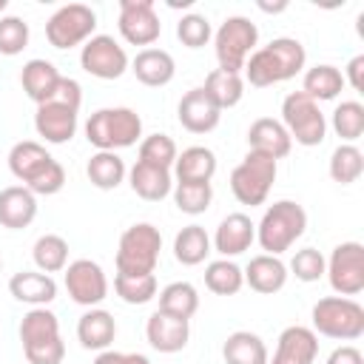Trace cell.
Returning a JSON list of instances; mask_svg holds the SVG:
<instances>
[{
  "mask_svg": "<svg viewBox=\"0 0 364 364\" xmlns=\"http://www.w3.org/2000/svg\"><path fill=\"white\" fill-rule=\"evenodd\" d=\"M142 136V117L134 108L114 105V108H100L88 117L85 122V139L97 151H119L136 145Z\"/></svg>",
  "mask_w": 364,
  "mask_h": 364,
  "instance_id": "1",
  "label": "cell"
},
{
  "mask_svg": "<svg viewBox=\"0 0 364 364\" xmlns=\"http://www.w3.org/2000/svg\"><path fill=\"white\" fill-rule=\"evenodd\" d=\"M304 228H307V210L293 199H279L264 210L262 222L256 225V242L262 245L264 253L279 256L290 250L296 239L304 236Z\"/></svg>",
  "mask_w": 364,
  "mask_h": 364,
  "instance_id": "2",
  "label": "cell"
},
{
  "mask_svg": "<svg viewBox=\"0 0 364 364\" xmlns=\"http://www.w3.org/2000/svg\"><path fill=\"white\" fill-rule=\"evenodd\" d=\"M159 250H162L159 228H154L151 222H136V225L125 228L122 236H119L117 256H114L117 273H122V276L154 273L156 262H159Z\"/></svg>",
  "mask_w": 364,
  "mask_h": 364,
  "instance_id": "3",
  "label": "cell"
},
{
  "mask_svg": "<svg viewBox=\"0 0 364 364\" xmlns=\"http://www.w3.org/2000/svg\"><path fill=\"white\" fill-rule=\"evenodd\" d=\"M313 333L336 341H355L364 336V307L347 296H324L313 304Z\"/></svg>",
  "mask_w": 364,
  "mask_h": 364,
  "instance_id": "4",
  "label": "cell"
},
{
  "mask_svg": "<svg viewBox=\"0 0 364 364\" xmlns=\"http://www.w3.org/2000/svg\"><path fill=\"white\" fill-rule=\"evenodd\" d=\"M256 43H259V28L253 20H247L242 14L228 17L213 34V51H216L219 68L242 74L245 60L256 51Z\"/></svg>",
  "mask_w": 364,
  "mask_h": 364,
  "instance_id": "5",
  "label": "cell"
},
{
  "mask_svg": "<svg viewBox=\"0 0 364 364\" xmlns=\"http://www.w3.org/2000/svg\"><path fill=\"white\" fill-rule=\"evenodd\" d=\"M282 125L290 134L293 142L304 148H316L327 136V119L316 100H310L304 91H290L282 102Z\"/></svg>",
  "mask_w": 364,
  "mask_h": 364,
  "instance_id": "6",
  "label": "cell"
},
{
  "mask_svg": "<svg viewBox=\"0 0 364 364\" xmlns=\"http://www.w3.org/2000/svg\"><path fill=\"white\" fill-rule=\"evenodd\" d=\"M276 173H279L276 159L256 154V151H247L245 159L230 171V191L242 205L256 208L267 199V193L276 182Z\"/></svg>",
  "mask_w": 364,
  "mask_h": 364,
  "instance_id": "7",
  "label": "cell"
},
{
  "mask_svg": "<svg viewBox=\"0 0 364 364\" xmlns=\"http://www.w3.org/2000/svg\"><path fill=\"white\" fill-rule=\"evenodd\" d=\"M94 28H97V14L91 6L85 3H68V6H60L48 23H46V40L65 51V48H74V46H85L91 37H94Z\"/></svg>",
  "mask_w": 364,
  "mask_h": 364,
  "instance_id": "8",
  "label": "cell"
},
{
  "mask_svg": "<svg viewBox=\"0 0 364 364\" xmlns=\"http://www.w3.org/2000/svg\"><path fill=\"white\" fill-rule=\"evenodd\" d=\"M327 282L338 296H358L364 290V245L361 242H341L333 247L327 259Z\"/></svg>",
  "mask_w": 364,
  "mask_h": 364,
  "instance_id": "9",
  "label": "cell"
},
{
  "mask_svg": "<svg viewBox=\"0 0 364 364\" xmlns=\"http://www.w3.org/2000/svg\"><path fill=\"white\" fill-rule=\"evenodd\" d=\"M80 65L97 80H119L128 71V54L111 34H94L80 51Z\"/></svg>",
  "mask_w": 364,
  "mask_h": 364,
  "instance_id": "10",
  "label": "cell"
},
{
  "mask_svg": "<svg viewBox=\"0 0 364 364\" xmlns=\"http://www.w3.org/2000/svg\"><path fill=\"white\" fill-rule=\"evenodd\" d=\"M117 26L125 43L145 46V48H151L162 34V23L154 11V0H119Z\"/></svg>",
  "mask_w": 364,
  "mask_h": 364,
  "instance_id": "11",
  "label": "cell"
},
{
  "mask_svg": "<svg viewBox=\"0 0 364 364\" xmlns=\"http://www.w3.org/2000/svg\"><path fill=\"white\" fill-rule=\"evenodd\" d=\"M63 279H65V290H68L71 301H77L82 307H97L108 296L105 270L97 262H91V259L68 262L65 270H63Z\"/></svg>",
  "mask_w": 364,
  "mask_h": 364,
  "instance_id": "12",
  "label": "cell"
},
{
  "mask_svg": "<svg viewBox=\"0 0 364 364\" xmlns=\"http://www.w3.org/2000/svg\"><path fill=\"white\" fill-rule=\"evenodd\" d=\"M318 355V336L304 324H290L276 341L273 358L267 364H313Z\"/></svg>",
  "mask_w": 364,
  "mask_h": 364,
  "instance_id": "13",
  "label": "cell"
},
{
  "mask_svg": "<svg viewBox=\"0 0 364 364\" xmlns=\"http://www.w3.org/2000/svg\"><path fill=\"white\" fill-rule=\"evenodd\" d=\"M145 338H148V344L156 353H168V355L171 353H179V350H185V344L191 338V321L156 310V313L148 316Z\"/></svg>",
  "mask_w": 364,
  "mask_h": 364,
  "instance_id": "14",
  "label": "cell"
},
{
  "mask_svg": "<svg viewBox=\"0 0 364 364\" xmlns=\"http://www.w3.org/2000/svg\"><path fill=\"white\" fill-rule=\"evenodd\" d=\"M253 242H256V225L245 213H228L210 239L213 250L222 253V259H230V256L250 250Z\"/></svg>",
  "mask_w": 364,
  "mask_h": 364,
  "instance_id": "15",
  "label": "cell"
},
{
  "mask_svg": "<svg viewBox=\"0 0 364 364\" xmlns=\"http://www.w3.org/2000/svg\"><path fill=\"white\" fill-rule=\"evenodd\" d=\"M176 117H179V125L185 131H191V134H208V131H213L219 125L222 111L208 100V94L202 88H191L179 100Z\"/></svg>",
  "mask_w": 364,
  "mask_h": 364,
  "instance_id": "16",
  "label": "cell"
},
{
  "mask_svg": "<svg viewBox=\"0 0 364 364\" xmlns=\"http://www.w3.org/2000/svg\"><path fill=\"white\" fill-rule=\"evenodd\" d=\"M247 148L256 154H264L270 159H284L293 148L290 134L284 131V125L273 117H259L250 128H247Z\"/></svg>",
  "mask_w": 364,
  "mask_h": 364,
  "instance_id": "17",
  "label": "cell"
},
{
  "mask_svg": "<svg viewBox=\"0 0 364 364\" xmlns=\"http://www.w3.org/2000/svg\"><path fill=\"white\" fill-rule=\"evenodd\" d=\"M34 128H37V136H43L48 145H65L77 134V111L54 102H43L37 105Z\"/></svg>",
  "mask_w": 364,
  "mask_h": 364,
  "instance_id": "18",
  "label": "cell"
},
{
  "mask_svg": "<svg viewBox=\"0 0 364 364\" xmlns=\"http://www.w3.org/2000/svg\"><path fill=\"white\" fill-rule=\"evenodd\" d=\"M245 273V284L262 296H273L279 293L284 284H287V264L279 259V256H270V253H259L247 262V267L242 270Z\"/></svg>",
  "mask_w": 364,
  "mask_h": 364,
  "instance_id": "19",
  "label": "cell"
},
{
  "mask_svg": "<svg viewBox=\"0 0 364 364\" xmlns=\"http://www.w3.org/2000/svg\"><path fill=\"white\" fill-rule=\"evenodd\" d=\"M37 216V196L26 185H9L0 191V225L9 230H23Z\"/></svg>",
  "mask_w": 364,
  "mask_h": 364,
  "instance_id": "20",
  "label": "cell"
},
{
  "mask_svg": "<svg viewBox=\"0 0 364 364\" xmlns=\"http://www.w3.org/2000/svg\"><path fill=\"white\" fill-rule=\"evenodd\" d=\"M9 293L31 307H46L57 299V282L40 270H20L9 279Z\"/></svg>",
  "mask_w": 364,
  "mask_h": 364,
  "instance_id": "21",
  "label": "cell"
},
{
  "mask_svg": "<svg viewBox=\"0 0 364 364\" xmlns=\"http://www.w3.org/2000/svg\"><path fill=\"white\" fill-rule=\"evenodd\" d=\"M134 77L148 88H162L173 80L176 63L165 48H142L131 63Z\"/></svg>",
  "mask_w": 364,
  "mask_h": 364,
  "instance_id": "22",
  "label": "cell"
},
{
  "mask_svg": "<svg viewBox=\"0 0 364 364\" xmlns=\"http://www.w3.org/2000/svg\"><path fill=\"white\" fill-rule=\"evenodd\" d=\"M77 338H80V344L85 350H97V353L108 350L111 341L117 338V321H114V316L108 310H102V307L85 310L80 316V321H77Z\"/></svg>",
  "mask_w": 364,
  "mask_h": 364,
  "instance_id": "23",
  "label": "cell"
},
{
  "mask_svg": "<svg viewBox=\"0 0 364 364\" xmlns=\"http://www.w3.org/2000/svg\"><path fill=\"white\" fill-rule=\"evenodd\" d=\"M60 71H57V65L54 63H48V60H28L26 65H23V71H20V85H23V91H26V97L31 100V102H37V105H43V102H48V97H51V91H54V85L60 82Z\"/></svg>",
  "mask_w": 364,
  "mask_h": 364,
  "instance_id": "24",
  "label": "cell"
},
{
  "mask_svg": "<svg viewBox=\"0 0 364 364\" xmlns=\"http://www.w3.org/2000/svg\"><path fill=\"white\" fill-rule=\"evenodd\" d=\"M128 185H131V191H134L139 199H145V202H162V199L173 191L171 171L154 168V165H145V162H136V165L128 171Z\"/></svg>",
  "mask_w": 364,
  "mask_h": 364,
  "instance_id": "25",
  "label": "cell"
},
{
  "mask_svg": "<svg viewBox=\"0 0 364 364\" xmlns=\"http://www.w3.org/2000/svg\"><path fill=\"white\" fill-rule=\"evenodd\" d=\"M173 173L176 182H210L216 173V154L205 145H191L182 154H176Z\"/></svg>",
  "mask_w": 364,
  "mask_h": 364,
  "instance_id": "26",
  "label": "cell"
},
{
  "mask_svg": "<svg viewBox=\"0 0 364 364\" xmlns=\"http://www.w3.org/2000/svg\"><path fill=\"white\" fill-rule=\"evenodd\" d=\"M225 364H267V344L250 330H236L222 344Z\"/></svg>",
  "mask_w": 364,
  "mask_h": 364,
  "instance_id": "27",
  "label": "cell"
},
{
  "mask_svg": "<svg viewBox=\"0 0 364 364\" xmlns=\"http://www.w3.org/2000/svg\"><path fill=\"white\" fill-rule=\"evenodd\" d=\"M202 91L208 94V100H210L219 111H225V108H233V105L242 102V97H245V80H242V74L213 68V71L205 77Z\"/></svg>",
  "mask_w": 364,
  "mask_h": 364,
  "instance_id": "28",
  "label": "cell"
},
{
  "mask_svg": "<svg viewBox=\"0 0 364 364\" xmlns=\"http://www.w3.org/2000/svg\"><path fill=\"white\" fill-rule=\"evenodd\" d=\"M54 338H60V318H57V313H51L48 307H31L23 316V321H20L23 350L46 344V341H54Z\"/></svg>",
  "mask_w": 364,
  "mask_h": 364,
  "instance_id": "29",
  "label": "cell"
},
{
  "mask_svg": "<svg viewBox=\"0 0 364 364\" xmlns=\"http://www.w3.org/2000/svg\"><path fill=\"white\" fill-rule=\"evenodd\" d=\"M344 85H347V82H344V74H341L336 65H327V63L307 68V74H304V80H301V91H304L310 100H316V102L336 100Z\"/></svg>",
  "mask_w": 364,
  "mask_h": 364,
  "instance_id": "30",
  "label": "cell"
},
{
  "mask_svg": "<svg viewBox=\"0 0 364 364\" xmlns=\"http://www.w3.org/2000/svg\"><path fill=\"white\" fill-rule=\"evenodd\" d=\"M85 173H88V182H91L94 188H100V191H114V188L122 185L128 168H125V162H122L119 154H114V151H97V154L88 159Z\"/></svg>",
  "mask_w": 364,
  "mask_h": 364,
  "instance_id": "31",
  "label": "cell"
},
{
  "mask_svg": "<svg viewBox=\"0 0 364 364\" xmlns=\"http://www.w3.org/2000/svg\"><path fill=\"white\" fill-rule=\"evenodd\" d=\"M210 253V236L202 225H185L176 236H173V256L179 264L193 267L202 264Z\"/></svg>",
  "mask_w": 364,
  "mask_h": 364,
  "instance_id": "32",
  "label": "cell"
},
{
  "mask_svg": "<svg viewBox=\"0 0 364 364\" xmlns=\"http://www.w3.org/2000/svg\"><path fill=\"white\" fill-rule=\"evenodd\" d=\"M48 159H51V154L46 151V145H40L34 139H23V142L11 145V151H9V171L26 185Z\"/></svg>",
  "mask_w": 364,
  "mask_h": 364,
  "instance_id": "33",
  "label": "cell"
},
{
  "mask_svg": "<svg viewBox=\"0 0 364 364\" xmlns=\"http://www.w3.org/2000/svg\"><path fill=\"white\" fill-rule=\"evenodd\" d=\"M159 310L168 313V316H176V318H188L199 310V293L191 282H171L159 290Z\"/></svg>",
  "mask_w": 364,
  "mask_h": 364,
  "instance_id": "34",
  "label": "cell"
},
{
  "mask_svg": "<svg viewBox=\"0 0 364 364\" xmlns=\"http://www.w3.org/2000/svg\"><path fill=\"white\" fill-rule=\"evenodd\" d=\"M264 48L270 51V57H273V63L279 68L282 82L284 80H293L304 68V63H307V51H304V46L296 37H276Z\"/></svg>",
  "mask_w": 364,
  "mask_h": 364,
  "instance_id": "35",
  "label": "cell"
},
{
  "mask_svg": "<svg viewBox=\"0 0 364 364\" xmlns=\"http://www.w3.org/2000/svg\"><path fill=\"white\" fill-rule=\"evenodd\" d=\"M31 259H34V264H37L40 273H48V276L51 273H60L68 264V242L63 236H57V233H46V236H40L34 242Z\"/></svg>",
  "mask_w": 364,
  "mask_h": 364,
  "instance_id": "36",
  "label": "cell"
},
{
  "mask_svg": "<svg viewBox=\"0 0 364 364\" xmlns=\"http://www.w3.org/2000/svg\"><path fill=\"white\" fill-rule=\"evenodd\" d=\"M205 287L216 296H236L245 287V273L230 259H216L205 267Z\"/></svg>",
  "mask_w": 364,
  "mask_h": 364,
  "instance_id": "37",
  "label": "cell"
},
{
  "mask_svg": "<svg viewBox=\"0 0 364 364\" xmlns=\"http://www.w3.org/2000/svg\"><path fill=\"white\" fill-rule=\"evenodd\" d=\"M327 171H330L333 182H338V185H353V182H358L361 173H364V154H361L355 145L344 142V145H338V148L330 154Z\"/></svg>",
  "mask_w": 364,
  "mask_h": 364,
  "instance_id": "38",
  "label": "cell"
},
{
  "mask_svg": "<svg viewBox=\"0 0 364 364\" xmlns=\"http://www.w3.org/2000/svg\"><path fill=\"white\" fill-rule=\"evenodd\" d=\"M171 196H173V205H176L182 213L199 216V213H205V210L210 208V202H213V188H210V182H173Z\"/></svg>",
  "mask_w": 364,
  "mask_h": 364,
  "instance_id": "39",
  "label": "cell"
},
{
  "mask_svg": "<svg viewBox=\"0 0 364 364\" xmlns=\"http://www.w3.org/2000/svg\"><path fill=\"white\" fill-rule=\"evenodd\" d=\"M114 293L125 304H148L151 299H156L159 284H156L154 273H145V276H122V273H117L114 276Z\"/></svg>",
  "mask_w": 364,
  "mask_h": 364,
  "instance_id": "40",
  "label": "cell"
},
{
  "mask_svg": "<svg viewBox=\"0 0 364 364\" xmlns=\"http://www.w3.org/2000/svg\"><path fill=\"white\" fill-rule=\"evenodd\" d=\"M333 131L344 139V142H355L364 134V105L358 100H344L341 105H336L333 111Z\"/></svg>",
  "mask_w": 364,
  "mask_h": 364,
  "instance_id": "41",
  "label": "cell"
},
{
  "mask_svg": "<svg viewBox=\"0 0 364 364\" xmlns=\"http://www.w3.org/2000/svg\"><path fill=\"white\" fill-rule=\"evenodd\" d=\"M176 142L168 136V134H151L139 142V159L136 162H145V165H154V168H165L171 171L173 162H176Z\"/></svg>",
  "mask_w": 364,
  "mask_h": 364,
  "instance_id": "42",
  "label": "cell"
},
{
  "mask_svg": "<svg viewBox=\"0 0 364 364\" xmlns=\"http://www.w3.org/2000/svg\"><path fill=\"white\" fill-rule=\"evenodd\" d=\"M245 82H250L253 88H267V85H276V82H282V77H279V68H276V63H273V57H270V51L262 46V48H256L247 60H245Z\"/></svg>",
  "mask_w": 364,
  "mask_h": 364,
  "instance_id": "43",
  "label": "cell"
},
{
  "mask_svg": "<svg viewBox=\"0 0 364 364\" xmlns=\"http://www.w3.org/2000/svg\"><path fill=\"white\" fill-rule=\"evenodd\" d=\"M63 185H65V168H63L54 156L26 182V188H28L34 196H54V193L63 191Z\"/></svg>",
  "mask_w": 364,
  "mask_h": 364,
  "instance_id": "44",
  "label": "cell"
},
{
  "mask_svg": "<svg viewBox=\"0 0 364 364\" xmlns=\"http://www.w3.org/2000/svg\"><path fill=\"white\" fill-rule=\"evenodd\" d=\"M28 46V23L23 17L6 14L0 17V54L14 57Z\"/></svg>",
  "mask_w": 364,
  "mask_h": 364,
  "instance_id": "45",
  "label": "cell"
},
{
  "mask_svg": "<svg viewBox=\"0 0 364 364\" xmlns=\"http://www.w3.org/2000/svg\"><path fill=\"white\" fill-rule=\"evenodd\" d=\"M324 267H327V259L316 250V247H301L296 250V256L290 259V270L299 282L310 284V282H318L324 276Z\"/></svg>",
  "mask_w": 364,
  "mask_h": 364,
  "instance_id": "46",
  "label": "cell"
},
{
  "mask_svg": "<svg viewBox=\"0 0 364 364\" xmlns=\"http://www.w3.org/2000/svg\"><path fill=\"white\" fill-rule=\"evenodd\" d=\"M176 37L188 48H202L213 37V31H210V23H208L205 14H185L176 23Z\"/></svg>",
  "mask_w": 364,
  "mask_h": 364,
  "instance_id": "47",
  "label": "cell"
},
{
  "mask_svg": "<svg viewBox=\"0 0 364 364\" xmlns=\"http://www.w3.org/2000/svg\"><path fill=\"white\" fill-rule=\"evenodd\" d=\"M48 102L63 105V108H71V111L80 114V105H82V88H80V82L71 80V77H60V82L54 85Z\"/></svg>",
  "mask_w": 364,
  "mask_h": 364,
  "instance_id": "48",
  "label": "cell"
},
{
  "mask_svg": "<svg viewBox=\"0 0 364 364\" xmlns=\"http://www.w3.org/2000/svg\"><path fill=\"white\" fill-rule=\"evenodd\" d=\"M23 355H26L28 364H63V358H65L63 336L54 338V341H46V344H37V347L23 350Z\"/></svg>",
  "mask_w": 364,
  "mask_h": 364,
  "instance_id": "49",
  "label": "cell"
},
{
  "mask_svg": "<svg viewBox=\"0 0 364 364\" xmlns=\"http://www.w3.org/2000/svg\"><path fill=\"white\" fill-rule=\"evenodd\" d=\"M327 364H364V355L353 344H341L327 355Z\"/></svg>",
  "mask_w": 364,
  "mask_h": 364,
  "instance_id": "50",
  "label": "cell"
},
{
  "mask_svg": "<svg viewBox=\"0 0 364 364\" xmlns=\"http://www.w3.org/2000/svg\"><path fill=\"white\" fill-rule=\"evenodd\" d=\"M344 82H350L353 91H361L364 88V54H355L350 63H347V77Z\"/></svg>",
  "mask_w": 364,
  "mask_h": 364,
  "instance_id": "51",
  "label": "cell"
},
{
  "mask_svg": "<svg viewBox=\"0 0 364 364\" xmlns=\"http://www.w3.org/2000/svg\"><path fill=\"white\" fill-rule=\"evenodd\" d=\"M122 355H125V353H117V350H102V353L94 358V364H122Z\"/></svg>",
  "mask_w": 364,
  "mask_h": 364,
  "instance_id": "52",
  "label": "cell"
},
{
  "mask_svg": "<svg viewBox=\"0 0 364 364\" xmlns=\"http://www.w3.org/2000/svg\"><path fill=\"white\" fill-rule=\"evenodd\" d=\"M122 364H151V361H148V355H142V353H125V355H122Z\"/></svg>",
  "mask_w": 364,
  "mask_h": 364,
  "instance_id": "53",
  "label": "cell"
},
{
  "mask_svg": "<svg viewBox=\"0 0 364 364\" xmlns=\"http://www.w3.org/2000/svg\"><path fill=\"white\" fill-rule=\"evenodd\" d=\"M6 6H9V0H0V14L6 11Z\"/></svg>",
  "mask_w": 364,
  "mask_h": 364,
  "instance_id": "54",
  "label": "cell"
},
{
  "mask_svg": "<svg viewBox=\"0 0 364 364\" xmlns=\"http://www.w3.org/2000/svg\"><path fill=\"white\" fill-rule=\"evenodd\" d=\"M0 270H3V259H0Z\"/></svg>",
  "mask_w": 364,
  "mask_h": 364,
  "instance_id": "55",
  "label": "cell"
}]
</instances>
